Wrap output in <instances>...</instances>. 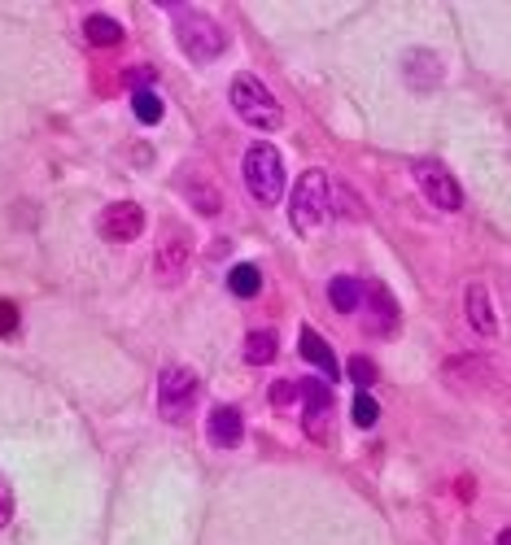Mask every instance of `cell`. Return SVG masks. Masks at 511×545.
<instances>
[{
    "instance_id": "6da1fadb",
    "label": "cell",
    "mask_w": 511,
    "mask_h": 545,
    "mask_svg": "<svg viewBox=\"0 0 511 545\" xmlns=\"http://www.w3.org/2000/svg\"><path fill=\"white\" fill-rule=\"evenodd\" d=\"M171 18H175V40H180L188 62L206 66V62H215L223 48H228V35H223V27L210 14H201V9L180 5V9H171Z\"/></svg>"
},
{
    "instance_id": "7a4b0ae2",
    "label": "cell",
    "mask_w": 511,
    "mask_h": 545,
    "mask_svg": "<svg viewBox=\"0 0 511 545\" xmlns=\"http://www.w3.org/2000/svg\"><path fill=\"white\" fill-rule=\"evenodd\" d=\"M228 101H232L236 114H241V123H249L254 131H276L284 123L280 101L254 75H236L232 88H228Z\"/></svg>"
},
{
    "instance_id": "3957f363",
    "label": "cell",
    "mask_w": 511,
    "mask_h": 545,
    "mask_svg": "<svg viewBox=\"0 0 511 545\" xmlns=\"http://www.w3.org/2000/svg\"><path fill=\"white\" fill-rule=\"evenodd\" d=\"M241 175H245L249 197H254L258 205H276L284 197V162H280V153L271 149V144H254V149L245 153Z\"/></svg>"
},
{
    "instance_id": "277c9868",
    "label": "cell",
    "mask_w": 511,
    "mask_h": 545,
    "mask_svg": "<svg viewBox=\"0 0 511 545\" xmlns=\"http://www.w3.org/2000/svg\"><path fill=\"white\" fill-rule=\"evenodd\" d=\"M332 210L328 201V175L324 171H306L302 179L293 184V201H289V218L297 232H315V227H324V218Z\"/></svg>"
},
{
    "instance_id": "5b68a950",
    "label": "cell",
    "mask_w": 511,
    "mask_h": 545,
    "mask_svg": "<svg viewBox=\"0 0 511 545\" xmlns=\"http://www.w3.org/2000/svg\"><path fill=\"white\" fill-rule=\"evenodd\" d=\"M197 393H201V380L188 367H166L162 380H158V410L162 419L171 423H188L197 406Z\"/></svg>"
},
{
    "instance_id": "8992f818",
    "label": "cell",
    "mask_w": 511,
    "mask_h": 545,
    "mask_svg": "<svg viewBox=\"0 0 511 545\" xmlns=\"http://www.w3.org/2000/svg\"><path fill=\"white\" fill-rule=\"evenodd\" d=\"M411 175H415V184H420L424 197H429V205H437V210H459L463 205V188L455 184V175H450L442 162L420 157V162L411 166Z\"/></svg>"
},
{
    "instance_id": "52a82bcc",
    "label": "cell",
    "mask_w": 511,
    "mask_h": 545,
    "mask_svg": "<svg viewBox=\"0 0 511 545\" xmlns=\"http://www.w3.org/2000/svg\"><path fill=\"white\" fill-rule=\"evenodd\" d=\"M97 227H101L105 240L127 245V240H136L140 232H145V210H140L136 201H114V205H105V210H101Z\"/></svg>"
},
{
    "instance_id": "ba28073f",
    "label": "cell",
    "mask_w": 511,
    "mask_h": 545,
    "mask_svg": "<svg viewBox=\"0 0 511 545\" xmlns=\"http://www.w3.org/2000/svg\"><path fill=\"white\" fill-rule=\"evenodd\" d=\"M206 436H210V445H219V450H236L241 436H245L241 410H236V406H215V410H210V419H206Z\"/></svg>"
},
{
    "instance_id": "9c48e42d",
    "label": "cell",
    "mask_w": 511,
    "mask_h": 545,
    "mask_svg": "<svg viewBox=\"0 0 511 545\" xmlns=\"http://www.w3.org/2000/svg\"><path fill=\"white\" fill-rule=\"evenodd\" d=\"M297 354H302L311 367L324 375V380H337L341 375V362L332 358V349H328V341L315 332V327H302V336H297Z\"/></svg>"
},
{
    "instance_id": "30bf717a",
    "label": "cell",
    "mask_w": 511,
    "mask_h": 545,
    "mask_svg": "<svg viewBox=\"0 0 511 545\" xmlns=\"http://www.w3.org/2000/svg\"><path fill=\"white\" fill-rule=\"evenodd\" d=\"M328 301H332V310L354 314V310L363 306V284L354 280V275H337V280L328 284Z\"/></svg>"
},
{
    "instance_id": "8fae6325",
    "label": "cell",
    "mask_w": 511,
    "mask_h": 545,
    "mask_svg": "<svg viewBox=\"0 0 511 545\" xmlns=\"http://www.w3.org/2000/svg\"><path fill=\"white\" fill-rule=\"evenodd\" d=\"M297 397H302L306 423H319V419L328 415V406H332V393H328V384H319V380H306V384H297Z\"/></svg>"
},
{
    "instance_id": "7c38bea8",
    "label": "cell",
    "mask_w": 511,
    "mask_h": 545,
    "mask_svg": "<svg viewBox=\"0 0 511 545\" xmlns=\"http://www.w3.org/2000/svg\"><path fill=\"white\" fill-rule=\"evenodd\" d=\"M83 35H88V44H97V48H114L118 40H123V27H118L114 18H105V14H88L83 18Z\"/></svg>"
},
{
    "instance_id": "4fadbf2b",
    "label": "cell",
    "mask_w": 511,
    "mask_h": 545,
    "mask_svg": "<svg viewBox=\"0 0 511 545\" xmlns=\"http://www.w3.org/2000/svg\"><path fill=\"white\" fill-rule=\"evenodd\" d=\"M468 323L477 327L481 336H490V332H494V310H490V293H485L481 284H472V288H468Z\"/></svg>"
},
{
    "instance_id": "5bb4252c",
    "label": "cell",
    "mask_w": 511,
    "mask_h": 545,
    "mask_svg": "<svg viewBox=\"0 0 511 545\" xmlns=\"http://www.w3.org/2000/svg\"><path fill=\"white\" fill-rule=\"evenodd\" d=\"M228 288H232L236 297H258V288H263V271H258V266H249V262L232 266V271H228Z\"/></svg>"
},
{
    "instance_id": "9a60e30c",
    "label": "cell",
    "mask_w": 511,
    "mask_h": 545,
    "mask_svg": "<svg viewBox=\"0 0 511 545\" xmlns=\"http://www.w3.org/2000/svg\"><path fill=\"white\" fill-rule=\"evenodd\" d=\"M271 358H276V332H249L245 336V362L267 367Z\"/></svg>"
},
{
    "instance_id": "2e32d148",
    "label": "cell",
    "mask_w": 511,
    "mask_h": 545,
    "mask_svg": "<svg viewBox=\"0 0 511 545\" xmlns=\"http://www.w3.org/2000/svg\"><path fill=\"white\" fill-rule=\"evenodd\" d=\"M184 262H188V245H184V240H175V245H162L158 249V275H166V280H180Z\"/></svg>"
},
{
    "instance_id": "e0dca14e",
    "label": "cell",
    "mask_w": 511,
    "mask_h": 545,
    "mask_svg": "<svg viewBox=\"0 0 511 545\" xmlns=\"http://www.w3.org/2000/svg\"><path fill=\"white\" fill-rule=\"evenodd\" d=\"M132 114L140 118L145 127H153V123H162V114H166V105L158 101L153 92H132Z\"/></svg>"
},
{
    "instance_id": "ac0fdd59",
    "label": "cell",
    "mask_w": 511,
    "mask_h": 545,
    "mask_svg": "<svg viewBox=\"0 0 511 545\" xmlns=\"http://www.w3.org/2000/svg\"><path fill=\"white\" fill-rule=\"evenodd\" d=\"M376 419H380V406L372 402V393H359V397H354V423H359V428H372Z\"/></svg>"
},
{
    "instance_id": "d6986e66",
    "label": "cell",
    "mask_w": 511,
    "mask_h": 545,
    "mask_svg": "<svg viewBox=\"0 0 511 545\" xmlns=\"http://www.w3.org/2000/svg\"><path fill=\"white\" fill-rule=\"evenodd\" d=\"M350 380L359 384V393H367L376 384V367L367 358H350Z\"/></svg>"
},
{
    "instance_id": "ffe728a7",
    "label": "cell",
    "mask_w": 511,
    "mask_h": 545,
    "mask_svg": "<svg viewBox=\"0 0 511 545\" xmlns=\"http://www.w3.org/2000/svg\"><path fill=\"white\" fill-rule=\"evenodd\" d=\"M14 519V489H9V480L0 476V528Z\"/></svg>"
},
{
    "instance_id": "44dd1931",
    "label": "cell",
    "mask_w": 511,
    "mask_h": 545,
    "mask_svg": "<svg viewBox=\"0 0 511 545\" xmlns=\"http://www.w3.org/2000/svg\"><path fill=\"white\" fill-rule=\"evenodd\" d=\"M149 79H153V70H149V66L127 70V88H136V92H149Z\"/></svg>"
},
{
    "instance_id": "7402d4cb",
    "label": "cell",
    "mask_w": 511,
    "mask_h": 545,
    "mask_svg": "<svg viewBox=\"0 0 511 545\" xmlns=\"http://www.w3.org/2000/svg\"><path fill=\"white\" fill-rule=\"evenodd\" d=\"M293 397H297V384L293 380H280L276 389H271V402H276V406H289Z\"/></svg>"
},
{
    "instance_id": "603a6c76",
    "label": "cell",
    "mask_w": 511,
    "mask_h": 545,
    "mask_svg": "<svg viewBox=\"0 0 511 545\" xmlns=\"http://www.w3.org/2000/svg\"><path fill=\"white\" fill-rule=\"evenodd\" d=\"M18 327V310L9 306V301H0V336H9Z\"/></svg>"
},
{
    "instance_id": "cb8c5ba5",
    "label": "cell",
    "mask_w": 511,
    "mask_h": 545,
    "mask_svg": "<svg viewBox=\"0 0 511 545\" xmlns=\"http://www.w3.org/2000/svg\"><path fill=\"white\" fill-rule=\"evenodd\" d=\"M498 545H511V532H498Z\"/></svg>"
}]
</instances>
